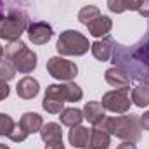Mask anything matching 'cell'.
<instances>
[{
	"instance_id": "ba28073f",
	"label": "cell",
	"mask_w": 149,
	"mask_h": 149,
	"mask_svg": "<svg viewBox=\"0 0 149 149\" xmlns=\"http://www.w3.org/2000/svg\"><path fill=\"white\" fill-rule=\"evenodd\" d=\"M64 104H66V99L63 97L61 83L49 85L45 88V95H43L42 108L47 113H50V114H59V113L64 109Z\"/></svg>"
},
{
	"instance_id": "d4e9b609",
	"label": "cell",
	"mask_w": 149,
	"mask_h": 149,
	"mask_svg": "<svg viewBox=\"0 0 149 149\" xmlns=\"http://www.w3.org/2000/svg\"><path fill=\"white\" fill-rule=\"evenodd\" d=\"M16 76V68L9 59H2L0 61V80L2 81H10Z\"/></svg>"
},
{
	"instance_id": "7402d4cb",
	"label": "cell",
	"mask_w": 149,
	"mask_h": 149,
	"mask_svg": "<svg viewBox=\"0 0 149 149\" xmlns=\"http://www.w3.org/2000/svg\"><path fill=\"white\" fill-rule=\"evenodd\" d=\"M132 104L137 108H148L149 106V85L139 83L135 88H132Z\"/></svg>"
},
{
	"instance_id": "cb8c5ba5",
	"label": "cell",
	"mask_w": 149,
	"mask_h": 149,
	"mask_svg": "<svg viewBox=\"0 0 149 149\" xmlns=\"http://www.w3.org/2000/svg\"><path fill=\"white\" fill-rule=\"evenodd\" d=\"M14 127H16V121L12 120V116H9L7 113H0V135L9 137Z\"/></svg>"
},
{
	"instance_id": "83f0119b",
	"label": "cell",
	"mask_w": 149,
	"mask_h": 149,
	"mask_svg": "<svg viewBox=\"0 0 149 149\" xmlns=\"http://www.w3.org/2000/svg\"><path fill=\"white\" fill-rule=\"evenodd\" d=\"M9 94H10V88H9V85H7V81H2V80H0V101L7 99Z\"/></svg>"
},
{
	"instance_id": "e0dca14e",
	"label": "cell",
	"mask_w": 149,
	"mask_h": 149,
	"mask_svg": "<svg viewBox=\"0 0 149 149\" xmlns=\"http://www.w3.org/2000/svg\"><path fill=\"white\" fill-rule=\"evenodd\" d=\"M88 137H90V128L87 127H81V125H76L70 130V144L73 148L78 149H83V148H88Z\"/></svg>"
},
{
	"instance_id": "7a4b0ae2",
	"label": "cell",
	"mask_w": 149,
	"mask_h": 149,
	"mask_svg": "<svg viewBox=\"0 0 149 149\" xmlns=\"http://www.w3.org/2000/svg\"><path fill=\"white\" fill-rule=\"evenodd\" d=\"M99 128L106 130L109 135H114L121 141L137 142L142 139V127L139 114H123V116H106Z\"/></svg>"
},
{
	"instance_id": "2e32d148",
	"label": "cell",
	"mask_w": 149,
	"mask_h": 149,
	"mask_svg": "<svg viewBox=\"0 0 149 149\" xmlns=\"http://www.w3.org/2000/svg\"><path fill=\"white\" fill-rule=\"evenodd\" d=\"M109 144H111V135L95 127V128H90V137H88V148L90 149H109Z\"/></svg>"
},
{
	"instance_id": "d6986e66",
	"label": "cell",
	"mask_w": 149,
	"mask_h": 149,
	"mask_svg": "<svg viewBox=\"0 0 149 149\" xmlns=\"http://www.w3.org/2000/svg\"><path fill=\"white\" fill-rule=\"evenodd\" d=\"M59 114H61V116H59L61 125L70 127V128H73V127H76V125H80L81 120H83V111L78 109V108H64Z\"/></svg>"
},
{
	"instance_id": "7c38bea8",
	"label": "cell",
	"mask_w": 149,
	"mask_h": 149,
	"mask_svg": "<svg viewBox=\"0 0 149 149\" xmlns=\"http://www.w3.org/2000/svg\"><path fill=\"white\" fill-rule=\"evenodd\" d=\"M81 111H83V118H85L90 125H94V127H99V125L102 123V120L106 118V113H104L106 109H104L102 104L97 102V101L87 102Z\"/></svg>"
},
{
	"instance_id": "9a60e30c",
	"label": "cell",
	"mask_w": 149,
	"mask_h": 149,
	"mask_svg": "<svg viewBox=\"0 0 149 149\" xmlns=\"http://www.w3.org/2000/svg\"><path fill=\"white\" fill-rule=\"evenodd\" d=\"M87 28H88V33L92 35V37H95V38H104V37H108V33L111 31V28H113V21H111V17H108V16H99L97 19H94L90 24H87Z\"/></svg>"
},
{
	"instance_id": "9c48e42d",
	"label": "cell",
	"mask_w": 149,
	"mask_h": 149,
	"mask_svg": "<svg viewBox=\"0 0 149 149\" xmlns=\"http://www.w3.org/2000/svg\"><path fill=\"white\" fill-rule=\"evenodd\" d=\"M26 33H28V38H30L31 43H35V45H45L52 38L54 30L45 21H35V23H30Z\"/></svg>"
},
{
	"instance_id": "836d02e7",
	"label": "cell",
	"mask_w": 149,
	"mask_h": 149,
	"mask_svg": "<svg viewBox=\"0 0 149 149\" xmlns=\"http://www.w3.org/2000/svg\"><path fill=\"white\" fill-rule=\"evenodd\" d=\"M0 9H2V0H0Z\"/></svg>"
},
{
	"instance_id": "5bb4252c",
	"label": "cell",
	"mask_w": 149,
	"mask_h": 149,
	"mask_svg": "<svg viewBox=\"0 0 149 149\" xmlns=\"http://www.w3.org/2000/svg\"><path fill=\"white\" fill-rule=\"evenodd\" d=\"M40 137H42V141L45 142V146L63 142V130H61V125H59V123H54V121L45 123V125L42 127V130H40Z\"/></svg>"
},
{
	"instance_id": "f546056e",
	"label": "cell",
	"mask_w": 149,
	"mask_h": 149,
	"mask_svg": "<svg viewBox=\"0 0 149 149\" xmlns=\"http://www.w3.org/2000/svg\"><path fill=\"white\" fill-rule=\"evenodd\" d=\"M116 149H137V146L134 142H130V141H125V142H121Z\"/></svg>"
},
{
	"instance_id": "8992f818",
	"label": "cell",
	"mask_w": 149,
	"mask_h": 149,
	"mask_svg": "<svg viewBox=\"0 0 149 149\" xmlns=\"http://www.w3.org/2000/svg\"><path fill=\"white\" fill-rule=\"evenodd\" d=\"M130 87L127 88H116V90H109L102 95V108L106 111L116 113V114H125L132 106V99H130Z\"/></svg>"
},
{
	"instance_id": "d6a6232c",
	"label": "cell",
	"mask_w": 149,
	"mask_h": 149,
	"mask_svg": "<svg viewBox=\"0 0 149 149\" xmlns=\"http://www.w3.org/2000/svg\"><path fill=\"white\" fill-rule=\"evenodd\" d=\"M0 149H10L7 144H0Z\"/></svg>"
},
{
	"instance_id": "f1b7e54d",
	"label": "cell",
	"mask_w": 149,
	"mask_h": 149,
	"mask_svg": "<svg viewBox=\"0 0 149 149\" xmlns=\"http://www.w3.org/2000/svg\"><path fill=\"white\" fill-rule=\"evenodd\" d=\"M141 127H142V130L149 132V111L141 114Z\"/></svg>"
},
{
	"instance_id": "44dd1931",
	"label": "cell",
	"mask_w": 149,
	"mask_h": 149,
	"mask_svg": "<svg viewBox=\"0 0 149 149\" xmlns=\"http://www.w3.org/2000/svg\"><path fill=\"white\" fill-rule=\"evenodd\" d=\"M141 0H108V9L114 14H121L125 10H137Z\"/></svg>"
},
{
	"instance_id": "8fae6325",
	"label": "cell",
	"mask_w": 149,
	"mask_h": 149,
	"mask_svg": "<svg viewBox=\"0 0 149 149\" xmlns=\"http://www.w3.org/2000/svg\"><path fill=\"white\" fill-rule=\"evenodd\" d=\"M16 92H17V95H19L21 99L30 101V99H33V97L38 95V92H40V83H38V80H35L33 76H24V78H21V80L17 81Z\"/></svg>"
},
{
	"instance_id": "52a82bcc",
	"label": "cell",
	"mask_w": 149,
	"mask_h": 149,
	"mask_svg": "<svg viewBox=\"0 0 149 149\" xmlns=\"http://www.w3.org/2000/svg\"><path fill=\"white\" fill-rule=\"evenodd\" d=\"M47 71L59 81H73L78 74V66L73 61L64 59L63 56H56L47 61Z\"/></svg>"
},
{
	"instance_id": "5b68a950",
	"label": "cell",
	"mask_w": 149,
	"mask_h": 149,
	"mask_svg": "<svg viewBox=\"0 0 149 149\" xmlns=\"http://www.w3.org/2000/svg\"><path fill=\"white\" fill-rule=\"evenodd\" d=\"M30 17L24 12H10L7 16H0V38L7 42L21 40V35L28 30Z\"/></svg>"
},
{
	"instance_id": "277c9868",
	"label": "cell",
	"mask_w": 149,
	"mask_h": 149,
	"mask_svg": "<svg viewBox=\"0 0 149 149\" xmlns=\"http://www.w3.org/2000/svg\"><path fill=\"white\" fill-rule=\"evenodd\" d=\"M88 49H90L88 38L76 30L63 31L56 43V50L61 56H83L88 52Z\"/></svg>"
},
{
	"instance_id": "3957f363",
	"label": "cell",
	"mask_w": 149,
	"mask_h": 149,
	"mask_svg": "<svg viewBox=\"0 0 149 149\" xmlns=\"http://www.w3.org/2000/svg\"><path fill=\"white\" fill-rule=\"evenodd\" d=\"M3 56H5V59H9L14 64L16 71H19L23 74L31 73L38 64L37 54L31 49H28L26 43L21 42V40L9 42V45L3 49Z\"/></svg>"
},
{
	"instance_id": "ffe728a7",
	"label": "cell",
	"mask_w": 149,
	"mask_h": 149,
	"mask_svg": "<svg viewBox=\"0 0 149 149\" xmlns=\"http://www.w3.org/2000/svg\"><path fill=\"white\" fill-rule=\"evenodd\" d=\"M61 92H63V97L66 99V102H78L83 97L81 87L76 85L74 81H64V83H61Z\"/></svg>"
},
{
	"instance_id": "484cf974",
	"label": "cell",
	"mask_w": 149,
	"mask_h": 149,
	"mask_svg": "<svg viewBox=\"0 0 149 149\" xmlns=\"http://www.w3.org/2000/svg\"><path fill=\"white\" fill-rule=\"evenodd\" d=\"M9 139H10L12 142H24V141L28 139V134L24 132V128H23L19 123H16V127H14V130L10 132Z\"/></svg>"
},
{
	"instance_id": "4fadbf2b",
	"label": "cell",
	"mask_w": 149,
	"mask_h": 149,
	"mask_svg": "<svg viewBox=\"0 0 149 149\" xmlns=\"http://www.w3.org/2000/svg\"><path fill=\"white\" fill-rule=\"evenodd\" d=\"M104 78H106V81H108L111 87H116V88H127V87H130V83H132L130 76L125 73L121 68H118V66H113L109 70H106Z\"/></svg>"
},
{
	"instance_id": "ac0fdd59",
	"label": "cell",
	"mask_w": 149,
	"mask_h": 149,
	"mask_svg": "<svg viewBox=\"0 0 149 149\" xmlns=\"http://www.w3.org/2000/svg\"><path fill=\"white\" fill-rule=\"evenodd\" d=\"M19 125L24 128V132L28 134V135H31V134H37L42 130V127H43V120H42V116L38 114V113H24L23 116H21V120H19Z\"/></svg>"
},
{
	"instance_id": "4dcf8cb0",
	"label": "cell",
	"mask_w": 149,
	"mask_h": 149,
	"mask_svg": "<svg viewBox=\"0 0 149 149\" xmlns=\"http://www.w3.org/2000/svg\"><path fill=\"white\" fill-rule=\"evenodd\" d=\"M45 149H66V148H64V144H63V142H59V144H50V146H45Z\"/></svg>"
},
{
	"instance_id": "603a6c76",
	"label": "cell",
	"mask_w": 149,
	"mask_h": 149,
	"mask_svg": "<svg viewBox=\"0 0 149 149\" xmlns=\"http://www.w3.org/2000/svg\"><path fill=\"white\" fill-rule=\"evenodd\" d=\"M99 16H101V10H99L97 5H85V7H81L80 12H78V21L87 26V24H90L94 19H97Z\"/></svg>"
},
{
	"instance_id": "30bf717a",
	"label": "cell",
	"mask_w": 149,
	"mask_h": 149,
	"mask_svg": "<svg viewBox=\"0 0 149 149\" xmlns=\"http://www.w3.org/2000/svg\"><path fill=\"white\" fill-rule=\"evenodd\" d=\"M114 38H111L109 35L104 37L102 40H97L94 43H90V50H92V56L101 61V63H106V61H111L113 56V49H114Z\"/></svg>"
},
{
	"instance_id": "4316f807",
	"label": "cell",
	"mask_w": 149,
	"mask_h": 149,
	"mask_svg": "<svg viewBox=\"0 0 149 149\" xmlns=\"http://www.w3.org/2000/svg\"><path fill=\"white\" fill-rule=\"evenodd\" d=\"M137 12H139L142 17L149 19V0H141V5H139Z\"/></svg>"
},
{
	"instance_id": "1f68e13d",
	"label": "cell",
	"mask_w": 149,
	"mask_h": 149,
	"mask_svg": "<svg viewBox=\"0 0 149 149\" xmlns=\"http://www.w3.org/2000/svg\"><path fill=\"white\" fill-rule=\"evenodd\" d=\"M2 59H3V47L0 45V61H2Z\"/></svg>"
},
{
	"instance_id": "6da1fadb",
	"label": "cell",
	"mask_w": 149,
	"mask_h": 149,
	"mask_svg": "<svg viewBox=\"0 0 149 149\" xmlns=\"http://www.w3.org/2000/svg\"><path fill=\"white\" fill-rule=\"evenodd\" d=\"M113 66L121 68L132 81L149 85V23L142 38L132 45L114 42L111 56Z\"/></svg>"
}]
</instances>
